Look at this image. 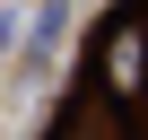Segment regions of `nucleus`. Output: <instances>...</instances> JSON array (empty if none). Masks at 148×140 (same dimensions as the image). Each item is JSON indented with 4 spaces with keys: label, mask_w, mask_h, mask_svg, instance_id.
Listing matches in <instances>:
<instances>
[{
    "label": "nucleus",
    "mask_w": 148,
    "mask_h": 140,
    "mask_svg": "<svg viewBox=\"0 0 148 140\" xmlns=\"http://www.w3.org/2000/svg\"><path fill=\"white\" fill-rule=\"evenodd\" d=\"M96 88L105 96H139L148 88V26L122 9V18H105V35H96Z\"/></svg>",
    "instance_id": "1"
}]
</instances>
